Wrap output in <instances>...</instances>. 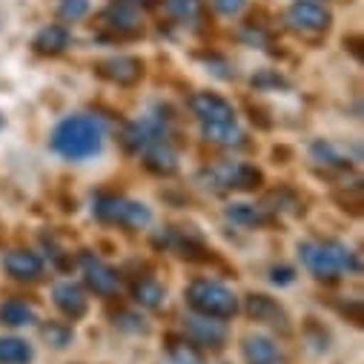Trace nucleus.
Instances as JSON below:
<instances>
[{
  "label": "nucleus",
  "instance_id": "nucleus-12",
  "mask_svg": "<svg viewBox=\"0 0 364 364\" xmlns=\"http://www.w3.org/2000/svg\"><path fill=\"white\" fill-rule=\"evenodd\" d=\"M187 333H190V338H193L196 344L213 347V350L224 347V341H227V327H224V321H221V318H210V316H198V313L187 318Z\"/></svg>",
  "mask_w": 364,
  "mask_h": 364
},
{
  "label": "nucleus",
  "instance_id": "nucleus-26",
  "mask_svg": "<svg viewBox=\"0 0 364 364\" xmlns=\"http://www.w3.org/2000/svg\"><path fill=\"white\" fill-rule=\"evenodd\" d=\"M164 6L175 21H184V23H190V21H196L201 15L198 0H164Z\"/></svg>",
  "mask_w": 364,
  "mask_h": 364
},
{
  "label": "nucleus",
  "instance_id": "nucleus-8",
  "mask_svg": "<svg viewBox=\"0 0 364 364\" xmlns=\"http://www.w3.org/2000/svg\"><path fill=\"white\" fill-rule=\"evenodd\" d=\"M190 109L198 115L201 124H235L232 104L215 92H196L190 98Z\"/></svg>",
  "mask_w": 364,
  "mask_h": 364
},
{
  "label": "nucleus",
  "instance_id": "nucleus-2",
  "mask_svg": "<svg viewBox=\"0 0 364 364\" xmlns=\"http://www.w3.org/2000/svg\"><path fill=\"white\" fill-rule=\"evenodd\" d=\"M299 252H301L304 267L321 282H333L341 272L361 269L358 255L341 241H304V244H299Z\"/></svg>",
  "mask_w": 364,
  "mask_h": 364
},
{
  "label": "nucleus",
  "instance_id": "nucleus-4",
  "mask_svg": "<svg viewBox=\"0 0 364 364\" xmlns=\"http://www.w3.org/2000/svg\"><path fill=\"white\" fill-rule=\"evenodd\" d=\"M92 213L104 224H121L127 230H144L152 221V213H149L146 204L127 201V198H118V196H98Z\"/></svg>",
  "mask_w": 364,
  "mask_h": 364
},
{
  "label": "nucleus",
  "instance_id": "nucleus-21",
  "mask_svg": "<svg viewBox=\"0 0 364 364\" xmlns=\"http://www.w3.org/2000/svg\"><path fill=\"white\" fill-rule=\"evenodd\" d=\"M0 321L9 324V327H29L38 321V316L26 301L12 299V301H4V307H0Z\"/></svg>",
  "mask_w": 364,
  "mask_h": 364
},
{
  "label": "nucleus",
  "instance_id": "nucleus-28",
  "mask_svg": "<svg viewBox=\"0 0 364 364\" xmlns=\"http://www.w3.org/2000/svg\"><path fill=\"white\" fill-rule=\"evenodd\" d=\"M86 12H89V0H60L58 6V15L63 21H80Z\"/></svg>",
  "mask_w": 364,
  "mask_h": 364
},
{
  "label": "nucleus",
  "instance_id": "nucleus-17",
  "mask_svg": "<svg viewBox=\"0 0 364 364\" xmlns=\"http://www.w3.org/2000/svg\"><path fill=\"white\" fill-rule=\"evenodd\" d=\"M144 152H146V155H144V164H146L149 172H155V175H175V172H178V155H175L164 141L146 146Z\"/></svg>",
  "mask_w": 364,
  "mask_h": 364
},
{
  "label": "nucleus",
  "instance_id": "nucleus-6",
  "mask_svg": "<svg viewBox=\"0 0 364 364\" xmlns=\"http://www.w3.org/2000/svg\"><path fill=\"white\" fill-rule=\"evenodd\" d=\"M80 267H83V282L86 287L92 290L95 296L101 299H109L121 290V276L109 267L104 264L95 252H80Z\"/></svg>",
  "mask_w": 364,
  "mask_h": 364
},
{
  "label": "nucleus",
  "instance_id": "nucleus-23",
  "mask_svg": "<svg viewBox=\"0 0 364 364\" xmlns=\"http://www.w3.org/2000/svg\"><path fill=\"white\" fill-rule=\"evenodd\" d=\"M32 347L23 338H0V364H29Z\"/></svg>",
  "mask_w": 364,
  "mask_h": 364
},
{
  "label": "nucleus",
  "instance_id": "nucleus-14",
  "mask_svg": "<svg viewBox=\"0 0 364 364\" xmlns=\"http://www.w3.org/2000/svg\"><path fill=\"white\" fill-rule=\"evenodd\" d=\"M4 269L18 282H35L43 276V261L32 250H12L4 255Z\"/></svg>",
  "mask_w": 364,
  "mask_h": 364
},
{
  "label": "nucleus",
  "instance_id": "nucleus-31",
  "mask_svg": "<svg viewBox=\"0 0 364 364\" xmlns=\"http://www.w3.org/2000/svg\"><path fill=\"white\" fill-rule=\"evenodd\" d=\"M124 4H129V6H149L152 0H124Z\"/></svg>",
  "mask_w": 364,
  "mask_h": 364
},
{
  "label": "nucleus",
  "instance_id": "nucleus-20",
  "mask_svg": "<svg viewBox=\"0 0 364 364\" xmlns=\"http://www.w3.org/2000/svg\"><path fill=\"white\" fill-rule=\"evenodd\" d=\"M132 299H135L141 307H146V310H158V307L164 304V299H166V290H164V284H158L155 279L144 276V279H135V284H132Z\"/></svg>",
  "mask_w": 364,
  "mask_h": 364
},
{
  "label": "nucleus",
  "instance_id": "nucleus-24",
  "mask_svg": "<svg viewBox=\"0 0 364 364\" xmlns=\"http://www.w3.org/2000/svg\"><path fill=\"white\" fill-rule=\"evenodd\" d=\"M201 132L207 141L213 144H221V146H232V144H241V129L238 124H201Z\"/></svg>",
  "mask_w": 364,
  "mask_h": 364
},
{
  "label": "nucleus",
  "instance_id": "nucleus-3",
  "mask_svg": "<svg viewBox=\"0 0 364 364\" xmlns=\"http://www.w3.org/2000/svg\"><path fill=\"white\" fill-rule=\"evenodd\" d=\"M187 304L198 313V316H210V318H232L238 313V299L230 287L210 282V279H196L187 287Z\"/></svg>",
  "mask_w": 364,
  "mask_h": 364
},
{
  "label": "nucleus",
  "instance_id": "nucleus-15",
  "mask_svg": "<svg viewBox=\"0 0 364 364\" xmlns=\"http://www.w3.org/2000/svg\"><path fill=\"white\" fill-rule=\"evenodd\" d=\"M241 353L247 364H279L282 361V347L269 336H258V333L244 338Z\"/></svg>",
  "mask_w": 364,
  "mask_h": 364
},
{
  "label": "nucleus",
  "instance_id": "nucleus-22",
  "mask_svg": "<svg viewBox=\"0 0 364 364\" xmlns=\"http://www.w3.org/2000/svg\"><path fill=\"white\" fill-rule=\"evenodd\" d=\"M227 218L238 227H261L269 221V213L255 204H232V207H227Z\"/></svg>",
  "mask_w": 364,
  "mask_h": 364
},
{
  "label": "nucleus",
  "instance_id": "nucleus-7",
  "mask_svg": "<svg viewBox=\"0 0 364 364\" xmlns=\"http://www.w3.org/2000/svg\"><path fill=\"white\" fill-rule=\"evenodd\" d=\"M210 181L215 190H258L261 187V169L250 166V164H218L215 169H210Z\"/></svg>",
  "mask_w": 364,
  "mask_h": 364
},
{
  "label": "nucleus",
  "instance_id": "nucleus-1",
  "mask_svg": "<svg viewBox=\"0 0 364 364\" xmlns=\"http://www.w3.org/2000/svg\"><path fill=\"white\" fill-rule=\"evenodd\" d=\"M104 127L92 115H72L63 118L52 132V149L69 161H83L101 152Z\"/></svg>",
  "mask_w": 364,
  "mask_h": 364
},
{
  "label": "nucleus",
  "instance_id": "nucleus-29",
  "mask_svg": "<svg viewBox=\"0 0 364 364\" xmlns=\"http://www.w3.org/2000/svg\"><path fill=\"white\" fill-rule=\"evenodd\" d=\"M213 6H215L224 18H235V15H241V9L247 6V0H213Z\"/></svg>",
  "mask_w": 364,
  "mask_h": 364
},
{
  "label": "nucleus",
  "instance_id": "nucleus-25",
  "mask_svg": "<svg viewBox=\"0 0 364 364\" xmlns=\"http://www.w3.org/2000/svg\"><path fill=\"white\" fill-rule=\"evenodd\" d=\"M41 336H43L55 350L69 347V344H72V338H75L72 327H69V324H63V321H46V324L41 327Z\"/></svg>",
  "mask_w": 364,
  "mask_h": 364
},
{
  "label": "nucleus",
  "instance_id": "nucleus-27",
  "mask_svg": "<svg viewBox=\"0 0 364 364\" xmlns=\"http://www.w3.org/2000/svg\"><path fill=\"white\" fill-rule=\"evenodd\" d=\"M166 350H169V361H172V364H201V361H198L196 347H193V344H187V341L169 338Z\"/></svg>",
  "mask_w": 364,
  "mask_h": 364
},
{
  "label": "nucleus",
  "instance_id": "nucleus-30",
  "mask_svg": "<svg viewBox=\"0 0 364 364\" xmlns=\"http://www.w3.org/2000/svg\"><path fill=\"white\" fill-rule=\"evenodd\" d=\"M296 279V272L290 267H272V282L276 284H293Z\"/></svg>",
  "mask_w": 364,
  "mask_h": 364
},
{
  "label": "nucleus",
  "instance_id": "nucleus-32",
  "mask_svg": "<svg viewBox=\"0 0 364 364\" xmlns=\"http://www.w3.org/2000/svg\"><path fill=\"white\" fill-rule=\"evenodd\" d=\"M4 124H6V118H4V115H0V127H4Z\"/></svg>",
  "mask_w": 364,
  "mask_h": 364
},
{
  "label": "nucleus",
  "instance_id": "nucleus-18",
  "mask_svg": "<svg viewBox=\"0 0 364 364\" xmlns=\"http://www.w3.org/2000/svg\"><path fill=\"white\" fill-rule=\"evenodd\" d=\"M35 52H41V55H60L66 46H69V32H66V26H58V23H52V26H46V29H41L38 35H35Z\"/></svg>",
  "mask_w": 364,
  "mask_h": 364
},
{
  "label": "nucleus",
  "instance_id": "nucleus-16",
  "mask_svg": "<svg viewBox=\"0 0 364 364\" xmlns=\"http://www.w3.org/2000/svg\"><path fill=\"white\" fill-rule=\"evenodd\" d=\"M55 304H58V310H60L63 316H69V318H83V316H86V307H89L86 293H83L77 284H72V282H60V284L55 287Z\"/></svg>",
  "mask_w": 364,
  "mask_h": 364
},
{
  "label": "nucleus",
  "instance_id": "nucleus-11",
  "mask_svg": "<svg viewBox=\"0 0 364 364\" xmlns=\"http://www.w3.org/2000/svg\"><path fill=\"white\" fill-rule=\"evenodd\" d=\"M164 135H166V127H164L158 118H144V121L129 124V127L124 129L121 141H124V146H127L129 152H141V149H146V146H152V144H161Z\"/></svg>",
  "mask_w": 364,
  "mask_h": 364
},
{
  "label": "nucleus",
  "instance_id": "nucleus-5",
  "mask_svg": "<svg viewBox=\"0 0 364 364\" xmlns=\"http://www.w3.org/2000/svg\"><path fill=\"white\" fill-rule=\"evenodd\" d=\"M287 26L293 32H301V35H321L330 29L333 23V15L324 4H318V0H293L287 15H284Z\"/></svg>",
  "mask_w": 364,
  "mask_h": 364
},
{
  "label": "nucleus",
  "instance_id": "nucleus-19",
  "mask_svg": "<svg viewBox=\"0 0 364 364\" xmlns=\"http://www.w3.org/2000/svg\"><path fill=\"white\" fill-rule=\"evenodd\" d=\"M310 152H313V158H316L318 164H324V166H336V169H347V166H353L350 152H347L344 146L333 144V141H316V144L310 146Z\"/></svg>",
  "mask_w": 364,
  "mask_h": 364
},
{
  "label": "nucleus",
  "instance_id": "nucleus-9",
  "mask_svg": "<svg viewBox=\"0 0 364 364\" xmlns=\"http://www.w3.org/2000/svg\"><path fill=\"white\" fill-rule=\"evenodd\" d=\"M244 310L252 321H261V324H269V327H279V330H290V318L284 313V307L269 299L264 293H250L244 299Z\"/></svg>",
  "mask_w": 364,
  "mask_h": 364
},
{
  "label": "nucleus",
  "instance_id": "nucleus-13",
  "mask_svg": "<svg viewBox=\"0 0 364 364\" xmlns=\"http://www.w3.org/2000/svg\"><path fill=\"white\" fill-rule=\"evenodd\" d=\"M101 21H104V26H109L118 35H138L144 29V21H141L138 6H129V4H124V0H115V4H109L104 9Z\"/></svg>",
  "mask_w": 364,
  "mask_h": 364
},
{
  "label": "nucleus",
  "instance_id": "nucleus-10",
  "mask_svg": "<svg viewBox=\"0 0 364 364\" xmlns=\"http://www.w3.org/2000/svg\"><path fill=\"white\" fill-rule=\"evenodd\" d=\"M98 75H104L107 80H112L118 86H135L144 77V63L132 55H118V58L98 63Z\"/></svg>",
  "mask_w": 364,
  "mask_h": 364
}]
</instances>
